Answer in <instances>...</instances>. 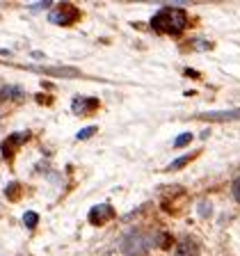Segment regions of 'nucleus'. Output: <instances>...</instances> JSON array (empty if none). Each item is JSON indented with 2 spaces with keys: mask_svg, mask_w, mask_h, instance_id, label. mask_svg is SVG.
I'll use <instances>...</instances> for the list:
<instances>
[{
  "mask_svg": "<svg viewBox=\"0 0 240 256\" xmlns=\"http://www.w3.org/2000/svg\"><path fill=\"white\" fill-rule=\"evenodd\" d=\"M186 162H190V156H186V158H178V160H174V162H172V165L167 167V170H181V167L186 165Z\"/></svg>",
  "mask_w": 240,
  "mask_h": 256,
  "instance_id": "nucleus-11",
  "label": "nucleus"
},
{
  "mask_svg": "<svg viewBox=\"0 0 240 256\" xmlns=\"http://www.w3.org/2000/svg\"><path fill=\"white\" fill-rule=\"evenodd\" d=\"M188 26V14L178 7H165L151 18V28L156 32H167V34H181Z\"/></svg>",
  "mask_w": 240,
  "mask_h": 256,
  "instance_id": "nucleus-1",
  "label": "nucleus"
},
{
  "mask_svg": "<svg viewBox=\"0 0 240 256\" xmlns=\"http://www.w3.org/2000/svg\"><path fill=\"white\" fill-rule=\"evenodd\" d=\"M234 197H236V202H240V178L234 183Z\"/></svg>",
  "mask_w": 240,
  "mask_h": 256,
  "instance_id": "nucleus-14",
  "label": "nucleus"
},
{
  "mask_svg": "<svg viewBox=\"0 0 240 256\" xmlns=\"http://www.w3.org/2000/svg\"><path fill=\"white\" fill-rule=\"evenodd\" d=\"M190 140H192V135L190 133H183V135H178V138H176V146H183V144H188V142H190Z\"/></svg>",
  "mask_w": 240,
  "mask_h": 256,
  "instance_id": "nucleus-13",
  "label": "nucleus"
},
{
  "mask_svg": "<svg viewBox=\"0 0 240 256\" xmlns=\"http://www.w3.org/2000/svg\"><path fill=\"white\" fill-rule=\"evenodd\" d=\"M98 108V101L96 98H76L74 101V112L76 114H90Z\"/></svg>",
  "mask_w": 240,
  "mask_h": 256,
  "instance_id": "nucleus-8",
  "label": "nucleus"
},
{
  "mask_svg": "<svg viewBox=\"0 0 240 256\" xmlns=\"http://www.w3.org/2000/svg\"><path fill=\"white\" fill-rule=\"evenodd\" d=\"M151 242H154V240H151L149 234H144V231H140V229H133V231H128V234L124 236L122 252L126 256H144L146 252H149Z\"/></svg>",
  "mask_w": 240,
  "mask_h": 256,
  "instance_id": "nucleus-2",
  "label": "nucleus"
},
{
  "mask_svg": "<svg viewBox=\"0 0 240 256\" xmlns=\"http://www.w3.org/2000/svg\"><path fill=\"white\" fill-rule=\"evenodd\" d=\"M23 222H26V226H28V229H32V226H37V222H39V215H37V213H32V210H30V213H26V215H23Z\"/></svg>",
  "mask_w": 240,
  "mask_h": 256,
  "instance_id": "nucleus-9",
  "label": "nucleus"
},
{
  "mask_svg": "<svg viewBox=\"0 0 240 256\" xmlns=\"http://www.w3.org/2000/svg\"><path fill=\"white\" fill-rule=\"evenodd\" d=\"M114 218V208L110 206V204H98V206H94L90 210V222L92 224H106V222H110V220Z\"/></svg>",
  "mask_w": 240,
  "mask_h": 256,
  "instance_id": "nucleus-4",
  "label": "nucleus"
},
{
  "mask_svg": "<svg viewBox=\"0 0 240 256\" xmlns=\"http://www.w3.org/2000/svg\"><path fill=\"white\" fill-rule=\"evenodd\" d=\"M176 256H199V242L194 238H186L176 247Z\"/></svg>",
  "mask_w": 240,
  "mask_h": 256,
  "instance_id": "nucleus-6",
  "label": "nucleus"
},
{
  "mask_svg": "<svg viewBox=\"0 0 240 256\" xmlns=\"http://www.w3.org/2000/svg\"><path fill=\"white\" fill-rule=\"evenodd\" d=\"M186 76H190V78H199L197 71H192V69H186Z\"/></svg>",
  "mask_w": 240,
  "mask_h": 256,
  "instance_id": "nucleus-16",
  "label": "nucleus"
},
{
  "mask_svg": "<svg viewBox=\"0 0 240 256\" xmlns=\"http://www.w3.org/2000/svg\"><path fill=\"white\" fill-rule=\"evenodd\" d=\"M199 119H208V122H231V119H240V108L229 112H206L199 114Z\"/></svg>",
  "mask_w": 240,
  "mask_h": 256,
  "instance_id": "nucleus-7",
  "label": "nucleus"
},
{
  "mask_svg": "<svg viewBox=\"0 0 240 256\" xmlns=\"http://www.w3.org/2000/svg\"><path fill=\"white\" fill-rule=\"evenodd\" d=\"M28 138H30V133H26V130H21V133H14V135H10V138H7L5 142H2V154H5V156H12L16 149H18V146H21L23 142H26Z\"/></svg>",
  "mask_w": 240,
  "mask_h": 256,
  "instance_id": "nucleus-5",
  "label": "nucleus"
},
{
  "mask_svg": "<svg viewBox=\"0 0 240 256\" xmlns=\"http://www.w3.org/2000/svg\"><path fill=\"white\" fill-rule=\"evenodd\" d=\"M5 192H7V197H10V199H18V192H21V186H18V183H10Z\"/></svg>",
  "mask_w": 240,
  "mask_h": 256,
  "instance_id": "nucleus-10",
  "label": "nucleus"
},
{
  "mask_svg": "<svg viewBox=\"0 0 240 256\" xmlns=\"http://www.w3.org/2000/svg\"><path fill=\"white\" fill-rule=\"evenodd\" d=\"M199 213L208 215V213H210V206H206V202H202V206H199Z\"/></svg>",
  "mask_w": 240,
  "mask_h": 256,
  "instance_id": "nucleus-15",
  "label": "nucleus"
},
{
  "mask_svg": "<svg viewBox=\"0 0 240 256\" xmlns=\"http://www.w3.org/2000/svg\"><path fill=\"white\" fill-rule=\"evenodd\" d=\"M94 130H96L94 126H87V128H82V130H80V133H78V140H87V138H92V135H94Z\"/></svg>",
  "mask_w": 240,
  "mask_h": 256,
  "instance_id": "nucleus-12",
  "label": "nucleus"
},
{
  "mask_svg": "<svg viewBox=\"0 0 240 256\" xmlns=\"http://www.w3.org/2000/svg\"><path fill=\"white\" fill-rule=\"evenodd\" d=\"M50 23H55V26H69V23L78 21L80 18V12L76 5H71V2H64L62 7H58V10L50 12Z\"/></svg>",
  "mask_w": 240,
  "mask_h": 256,
  "instance_id": "nucleus-3",
  "label": "nucleus"
}]
</instances>
